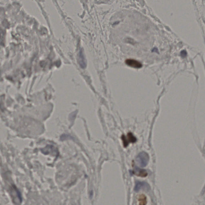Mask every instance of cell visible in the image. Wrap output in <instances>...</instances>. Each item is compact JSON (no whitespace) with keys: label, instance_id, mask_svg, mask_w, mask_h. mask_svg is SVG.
Instances as JSON below:
<instances>
[{"label":"cell","instance_id":"obj_1","mask_svg":"<svg viewBox=\"0 0 205 205\" xmlns=\"http://www.w3.org/2000/svg\"><path fill=\"white\" fill-rule=\"evenodd\" d=\"M149 155L146 152H142L138 154L136 158V161L141 167H145L149 162Z\"/></svg>","mask_w":205,"mask_h":205},{"label":"cell","instance_id":"obj_2","mask_svg":"<svg viewBox=\"0 0 205 205\" xmlns=\"http://www.w3.org/2000/svg\"><path fill=\"white\" fill-rule=\"evenodd\" d=\"M122 141L123 142V146L124 147H127L128 146L129 143H134L137 141L136 138L131 133H129L127 136L123 135L122 137Z\"/></svg>","mask_w":205,"mask_h":205},{"label":"cell","instance_id":"obj_3","mask_svg":"<svg viewBox=\"0 0 205 205\" xmlns=\"http://www.w3.org/2000/svg\"><path fill=\"white\" fill-rule=\"evenodd\" d=\"M11 196L12 197V200L14 202L17 204L21 202L22 199L20 192L15 187H12L11 189Z\"/></svg>","mask_w":205,"mask_h":205},{"label":"cell","instance_id":"obj_4","mask_svg":"<svg viewBox=\"0 0 205 205\" xmlns=\"http://www.w3.org/2000/svg\"><path fill=\"white\" fill-rule=\"evenodd\" d=\"M125 63L129 66L135 68H140L142 67V64L140 62L133 59H128L125 61Z\"/></svg>","mask_w":205,"mask_h":205},{"label":"cell","instance_id":"obj_5","mask_svg":"<svg viewBox=\"0 0 205 205\" xmlns=\"http://www.w3.org/2000/svg\"><path fill=\"white\" fill-rule=\"evenodd\" d=\"M133 174L138 177H145L148 175V173L145 170L135 167L133 171Z\"/></svg>","mask_w":205,"mask_h":205},{"label":"cell","instance_id":"obj_6","mask_svg":"<svg viewBox=\"0 0 205 205\" xmlns=\"http://www.w3.org/2000/svg\"><path fill=\"white\" fill-rule=\"evenodd\" d=\"M150 188L149 185L147 182H138L135 183L134 190L136 192L140 191L142 189H148Z\"/></svg>","mask_w":205,"mask_h":205},{"label":"cell","instance_id":"obj_7","mask_svg":"<svg viewBox=\"0 0 205 205\" xmlns=\"http://www.w3.org/2000/svg\"><path fill=\"white\" fill-rule=\"evenodd\" d=\"M139 205H146L147 203V198L144 194H141L138 198Z\"/></svg>","mask_w":205,"mask_h":205},{"label":"cell","instance_id":"obj_8","mask_svg":"<svg viewBox=\"0 0 205 205\" xmlns=\"http://www.w3.org/2000/svg\"><path fill=\"white\" fill-rule=\"evenodd\" d=\"M80 64L81 66V67L85 68V67L86 63L85 61L84 57L82 51L80 52Z\"/></svg>","mask_w":205,"mask_h":205},{"label":"cell","instance_id":"obj_9","mask_svg":"<svg viewBox=\"0 0 205 205\" xmlns=\"http://www.w3.org/2000/svg\"><path fill=\"white\" fill-rule=\"evenodd\" d=\"M181 55H182V57H185L186 56V52H185V51H182V52H181Z\"/></svg>","mask_w":205,"mask_h":205}]
</instances>
